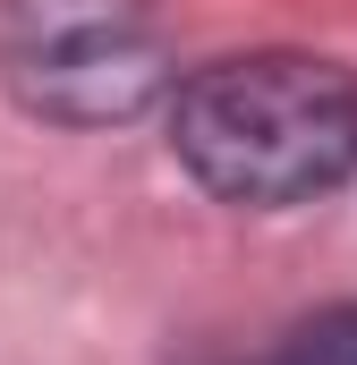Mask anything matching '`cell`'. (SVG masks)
<instances>
[{"mask_svg":"<svg viewBox=\"0 0 357 365\" xmlns=\"http://www.w3.org/2000/svg\"><path fill=\"white\" fill-rule=\"evenodd\" d=\"M178 170L247 212H289L357 179V68L323 51H238L171 93Z\"/></svg>","mask_w":357,"mask_h":365,"instance_id":"6da1fadb","label":"cell"},{"mask_svg":"<svg viewBox=\"0 0 357 365\" xmlns=\"http://www.w3.org/2000/svg\"><path fill=\"white\" fill-rule=\"evenodd\" d=\"M0 60L26 110L111 128L162 93V26L145 0H9Z\"/></svg>","mask_w":357,"mask_h":365,"instance_id":"7a4b0ae2","label":"cell"},{"mask_svg":"<svg viewBox=\"0 0 357 365\" xmlns=\"http://www.w3.org/2000/svg\"><path fill=\"white\" fill-rule=\"evenodd\" d=\"M272 365H357V306H323V314H306V323L272 349Z\"/></svg>","mask_w":357,"mask_h":365,"instance_id":"3957f363","label":"cell"}]
</instances>
